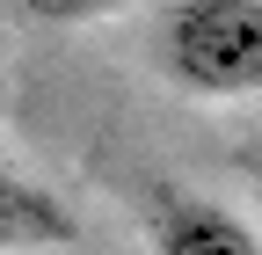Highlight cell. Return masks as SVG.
<instances>
[{
    "instance_id": "cell-1",
    "label": "cell",
    "mask_w": 262,
    "mask_h": 255,
    "mask_svg": "<svg viewBox=\"0 0 262 255\" xmlns=\"http://www.w3.org/2000/svg\"><path fill=\"white\" fill-rule=\"evenodd\" d=\"M160 73L196 102L262 95V0H175L160 15Z\"/></svg>"
},
{
    "instance_id": "cell-2",
    "label": "cell",
    "mask_w": 262,
    "mask_h": 255,
    "mask_svg": "<svg viewBox=\"0 0 262 255\" xmlns=\"http://www.w3.org/2000/svg\"><path fill=\"white\" fill-rule=\"evenodd\" d=\"M146 255H262V233L219 197L160 189L146 204Z\"/></svg>"
},
{
    "instance_id": "cell-3",
    "label": "cell",
    "mask_w": 262,
    "mask_h": 255,
    "mask_svg": "<svg viewBox=\"0 0 262 255\" xmlns=\"http://www.w3.org/2000/svg\"><path fill=\"white\" fill-rule=\"evenodd\" d=\"M73 241H80L73 204L0 153V255H37V248H73Z\"/></svg>"
},
{
    "instance_id": "cell-4",
    "label": "cell",
    "mask_w": 262,
    "mask_h": 255,
    "mask_svg": "<svg viewBox=\"0 0 262 255\" xmlns=\"http://www.w3.org/2000/svg\"><path fill=\"white\" fill-rule=\"evenodd\" d=\"M22 15H37V22H95V15H110L117 0H15Z\"/></svg>"
}]
</instances>
